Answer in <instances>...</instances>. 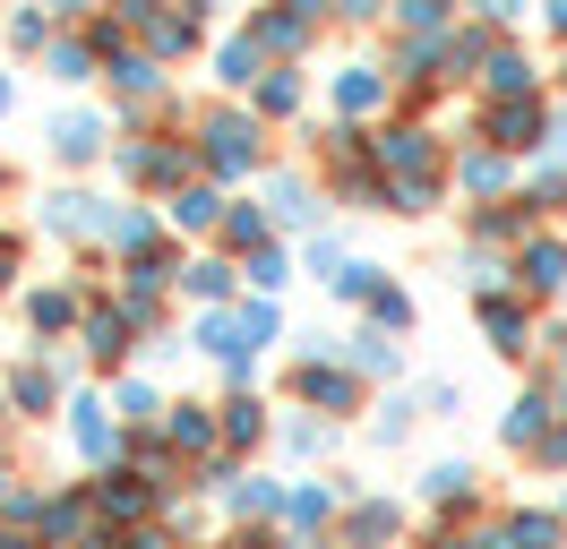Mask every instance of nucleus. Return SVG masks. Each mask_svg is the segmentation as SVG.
<instances>
[{
    "mask_svg": "<svg viewBox=\"0 0 567 549\" xmlns=\"http://www.w3.org/2000/svg\"><path fill=\"white\" fill-rule=\"evenodd\" d=\"M164 438H173L181 455H215V438H224V429H215L198 404H173V412H164Z\"/></svg>",
    "mask_w": 567,
    "mask_h": 549,
    "instance_id": "f257e3e1",
    "label": "nucleus"
},
{
    "mask_svg": "<svg viewBox=\"0 0 567 549\" xmlns=\"http://www.w3.org/2000/svg\"><path fill=\"white\" fill-rule=\"evenodd\" d=\"M301 404H327V412H353L361 404V386L344 370H319V361H310V370H301Z\"/></svg>",
    "mask_w": 567,
    "mask_h": 549,
    "instance_id": "f03ea898",
    "label": "nucleus"
},
{
    "mask_svg": "<svg viewBox=\"0 0 567 549\" xmlns=\"http://www.w3.org/2000/svg\"><path fill=\"white\" fill-rule=\"evenodd\" d=\"M70 429H78V455H86V464H104V455H112V438H121L104 404H78V421H70Z\"/></svg>",
    "mask_w": 567,
    "mask_h": 549,
    "instance_id": "7ed1b4c3",
    "label": "nucleus"
},
{
    "mask_svg": "<svg viewBox=\"0 0 567 549\" xmlns=\"http://www.w3.org/2000/svg\"><path fill=\"white\" fill-rule=\"evenodd\" d=\"M482 327H491L498 352H525V343H533V327H525V309H516V301H482Z\"/></svg>",
    "mask_w": 567,
    "mask_h": 549,
    "instance_id": "20e7f679",
    "label": "nucleus"
},
{
    "mask_svg": "<svg viewBox=\"0 0 567 549\" xmlns=\"http://www.w3.org/2000/svg\"><path fill=\"white\" fill-rule=\"evenodd\" d=\"M559 541V515H507V532H498V549H550Z\"/></svg>",
    "mask_w": 567,
    "mask_h": 549,
    "instance_id": "39448f33",
    "label": "nucleus"
},
{
    "mask_svg": "<svg viewBox=\"0 0 567 549\" xmlns=\"http://www.w3.org/2000/svg\"><path fill=\"white\" fill-rule=\"evenodd\" d=\"M498 429H507V446H542V429H550V404H542V395H525V404L507 412Z\"/></svg>",
    "mask_w": 567,
    "mask_h": 549,
    "instance_id": "423d86ee",
    "label": "nucleus"
},
{
    "mask_svg": "<svg viewBox=\"0 0 567 549\" xmlns=\"http://www.w3.org/2000/svg\"><path fill=\"white\" fill-rule=\"evenodd\" d=\"M95 507H104V515H146V489H138V480H104Z\"/></svg>",
    "mask_w": 567,
    "mask_h": 549,
    "instance_id": "0eeeda50",
    "label": "nucleus"
},
{
    "mask_svg": "<svg viewBox=\"0 0 567 549\" xmlns=\"http://www.w3.org/2000/svg\"><path fill=\"white\" fill-rule=\"evenodd\" d=\"M430 498H439V507H447V498H473V473H464V464H439V473H430Z\"/></svg>",
    "mask_w": 567,
    "mask_h": 549,
    "instance_id": "6e6552de",
    "label": "nucleus"
},
{
    "mask_svg": "<svg viewBox=\"0 0 567 549\" xmlns=\"http://www.w3.org/2000/svg\"><path fill=\"white\" fill-rule=\"evenodd\" d=\"M258 429H267V421H258V404H249V395H241V404H224V438H233V446H249Z\"/></svg>",
    "mask_w": 567,
    "mask_h": 549,
    "instance_id": "1a4fd4ad",
    "label": "nucleus"
},
{
    "mask_svg": "<svg viewBox=\"0 0 567 549\" xmlns=\"http://www.w3.org/2000/svg\"><path fill=\"white\" fill-rule=\"evenodd\" d=\"M388 532H395V507H361V515H353V549L388 541Z\"/></svg>",
    "mask_w": 567,
    "mask_h": 549,
    "instance_id": "9d476101",
    "label": "nucleus"
},
{
    "mask_svg": "<svg viewBox=\"0 0 567 549\" xmlns=\"http://www.w3.org/2000/svg\"><path fill=\"white\" fill-rule=\"evenodd\" d=\"M336 515V489H292V524H327Z\"/></svg>",
    "mask_w": 567,
    "mask_h": 549,
    "instance_id": "9b49d317",
    "label": "nucleus"
},
{
    "mask_svg": "<svg viewBox=\"0 0 567 549\" xmlns=\"http://www.w3.org/2000/svg\"><path fill=\"white\" fill-rule=\"evenodd\" d=\"M130 352V327L121 318H95V361H121Z\"/></svg>",
    "mask_w": 567,
    "mask_h": 549,
    "instance_id": "f8f14e48",
    "label": "nucleus"
},
{
    "mask_svg": "<svg viewBox=\"0 0 567 549\" xmlns=\"http://www.w3.org/2000/svg\"><path fill=\"white\" fill-rule=\"evenodd\" d=\"M52 404V370H27L18 377V412H43Z\"/></svg>",
    "mask_w": 567,
    "mask_h": 549,
    "instance_id": "ddd939ff",
    "label": "nucleus"
},
{
    "mask_svg": "<svg viewBox=\"0 0 567 549\" xmlns=\"http://www.w3.org/2000/svg\"><path fill=\"white\" fill-rule=\"evenodd\" d=\"M233 507H241V515H267V507H276V480H241V489H233Z\"/></svg>",
    "mask_w": 567,
    "mask_h": 549,
    "instance_id": "4468645a",
    "label": "nucleus"
},
{
    "mask_svg": "<svg viewBox=\"0 0 567 549\" xmlns=\"http://www.w3.org/2000/svg\"><path fill=\"white\" fill-rule=\"evenodd\" d=\"M27 318L52 335V327H70V301H61V292H35V309H27Z\"/></svg>",
    "mask_w": 567,
    "mask_h": 549,
    "instance_id": "2eb2a0df",
    "label": "nucleus"
},
{
    "mask_svg": "<svg viewBox=\"0 0 567 549\" xmlns=\"http://www.w3.org/2000/svg\"><path fill=\"white\" fill-rule=\"evenodd\" d=\"M525 283H533V292H550V283H559V249H533V258H525Z\"/></svg>",
    "mask_w": 567,
    "mask_h": 549,
    "instance_id": "dca6fc26",
    "label": "nucleus"
},
{
    "mask_svg": "<svg viewBox=\"0 0 567 549\" xmlns=\"http://www.w3.org/2000/svg\"><path fill=\"white\" fill-rule=\"evenodd\" d=\"M224 283H233L224 267H189V292H198V301H224Z\"/></svg>",
    "mask_w": 567,
    "mask_h": 549,
    "instance_id": "f3484780",
    "label": "nucleus"
},
{
    "mask_svg": "<svg viewBox=\"0 0 567 549\" xmlns=\"http://www.w3.org/2000/svg\"><path fill=\"white\" fill-rule=\"evenodd\" d=\"M361 370H395V343L388 335H361Z\"/></svg>",
    "mask_w": 567,
    "mask_h": 549,
    "instance_id": "a211bd4d",
    "label": "nucleus"
},
{
    "mask_svg": "<svg viewBox=\"0 0 567 549\" xmlns=\"http://www.w3.org/2000/svg\"><path fill=\"white\" fill-rule=\"evenodd\" d=\"M121 549H173V541H164L155 524H138V532H130V541H121Z\"/></svg>",
    "mask_w": 567,
    "mask_h": 549,
    "instance_id": "6ab92c4d",
    "label": "nucleus"
},
{
    "mask_svg": "<svg viewBox=\"0 0 567 549\" xmlns=\"http://www.w3.org/2000/svg\"><path fill=\"white\" fill-rule=\"evenodd\" d=\"M439 549H491V541H456V532H439Z\"/></svg>",
    "mask_w": 567,
    "mask_h": 549,
    "instance_id": "aec40b11",
    "label": "nucleus"
},
{
    "mask_svg": "<svg viewBox=\"0 0 567 549\" xmlns=\"http://www.w3.org/2000/svg\"><path fill=\"white\" fill-rule=\"evenodd\" d=\"M0 549H27V541H18V532H0Z\"/></svg>",
    "mask_w": 567,
    "mask_h": 549,
    "instance_id": "412c9836",
    "label": "nucleus"
},
{
    "mask_svg": "<svg viewBox=\"0 0 567 549\" xmlns=\"http://www.w3.org/2000/svg\"><path fill=\"white\" fill-rule=\"evenodd\" d=\"M0 480H9V473H0Z\"/></svg>",
    "mask_w": 567,
    "mask_h": 549,
    "instance_id": "4be33fe9",
    "label": "nucleus"
}]
</instances>
